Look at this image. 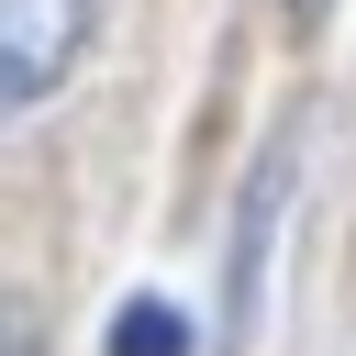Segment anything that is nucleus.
Instances as JSON below:
<instances>
[{
  "label": "nucleus",
  "mask_w": 356,
  "mask_h": 356,
  "mask_svg": "<svg viewBox=\"0 0 356 356\" xmlns=\"http://www.w3.org/2000/svg\"><path fill=\"white\" fill-rule=\"evenodd\" d=\"M0 356H33V323H22L11 300H0Z\"/></svg>",
  "instance_id": "obj_3"
},
{
  "label": "nucleus",
  "mask_w": 356,
  "mask_h": 356,
  "mask_svg": "<svg viewBox=\"0 0 356 356\" xmlns=\"http://www.w3.org/2000/svg\"><path fill=\"white\" fill-rule=\"evenodd\" d=\"M111 356H189V323H178L167 300H134V312L111 323Z\"/></svg>",
  "instance_id": "obj_2"
},
{
  "label": "nucleus",
  "mask_w": 356,
  "mask_h": 356,
  "mask_svg": "<svg viewBox=\"0 0 356 356\" xmlns=\"http://www.w3.org/2000/svg\"><path fill=\"white\" fill-rule=\"evenodd\" d=\"M100 33V0H0V134L33 122Z\"/></svg>",
  "instance_id": "obj_1"
}]
</instances>
